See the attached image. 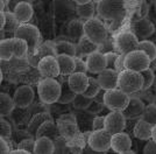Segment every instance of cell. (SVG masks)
I'll list each match as a JSON object with an SVG mask.
<instances>
[{
    "label": "cell",
    "mask_w": 156,
    "mask_h": 154,
    "mask_svg": "<svg viewBox=\"0 0 156 154\" xmlns=\"http://www.w3.org/2000/svg\"><path fill=\"white\" fill-rule=\"evenodd\" d=\"M118 78H119V72L115 69L106 68L98 74L97 79L101 86V89L111 90L118 88Z\"/></svg>",
    "instance_id": "obj_15"
},
{
    "label": "cell",
    "mask_w": 156,
    "mask_h": 154,
    "mask_svg": "<svg viewBox=\"0 0 156 154\" xmlns=\"http://www.w3.org/2000/svg\"><path fill=\"white\" fill-rule=\"evenodd\" d=\"M54 45H55V43H54ZM54 45L50 43V42H47V43H44L43 46H41L40 48H37L33 54H30V57L36 58V63H39L40 60L42 57H44V56H48V55H55V56H56Z\"/></svg>",
    "instance_id": "obj_33"
},
{
    "label": "cell",
    "mask_w": 156,
    "mask_h": 154,
    "mask_svg": "<svg viewBox=\"0 0 156 154\" xmlns=\"http://www.w3.org/2000/svg\"><path fill=\"white\" fill-rule=\"evenodd\" d=\"M20 25H21V22L18 20V18L15 16V14L13 12H6V24H5V27L1 29V32L13 34L14 36V33Z\"/></svg>",
    "instance_id": "obj_34"
},
{
    "label": "cell",
    "mask_w": 156,
    "mask_h": 154,
    "mask_svg": "<svg viewBox=\"0 0 156 154\" xmlns=\"http://www.w3.org/2000/svg\"><path fill=\"white\" fill-rule=\"evenodd\" d=\"M15 102L9 95H7L5 92H1L0 95V113L1 117L9 116L15 109Z\"/></svg>",
    "instance_id": "obj_29"
},
{
    "label": "cell",
    "mask_w": 156,
    "mask_h": 154,
    "mask_svg": "<svg viewBox=\"0 0 156 154\" xmlns=\"http://www.w3.org/2000/svg\"><path fill=\"white\" fill-rule=\"evenodd\" d=\"M125 54H119L117 61H115V70L118 72H121L124 71L126 68H125Z\"/></svg>",
    "instance_id": "obj_50"
},
{
    "label": "cell",
    "mask_w": 156,
    "mask_h": 154,
    "mask_svg": "<svg viewBox=\"0 0 156 154\" xmlns=\"http://www.w3.org/2000/svg\"><path fill=\"white\" fill-rule=\"evenodd\" d=\"M29 53V47L25 40L19 38H13V55L16 58L25 57Z\"/></svg>",
    "instance_id": "obj_32"
},
{
    "label": "cell",
    "mask_w": 156,
    "mask_h": 154,
    "mask_svg": "<svg viewBox=\"0 0 156 154\" xmlns=\"http://www.w3.org/2000/svg\"><path fill=\"white\" fill-rule=\"evenodd\" d=\"M97 13L108 21L121 19L125 14L124 0H100L97 2Z\"/></svg>",
    "instance_id": "obj_3"
},
{
    "label": "cell",
    "mask_w": 156,
    "mask_h": 154,
    "mask_svg": "<svg viewBox=\"0 0 156 154\" xmlns=\"http://www.w3.org/2000/svg\"><path fill=\"white\" fill-rule=\"evenodd\" d=\"M12 134V127L9 125V123L4 119V117H1L0 119V138H9Z\"/></svg>",
    "instance_id": "obj_41"
},
{
    "label": "cell",
    "mask_w": 156,
    "mask_h": 154,
    "mask_svg": "<svg viewBox=\"0 0 156 154\" xmlns=\"http://www.w3.org/2000/svg\"><path fill=\"white\" fill-rule=\"evenodd\" d=\"M133 33L137 36V38H146L150 36L153 33L155 32V27L150 22L149 20L147 19H140L137 20L136 22H134L132 26Z\"/></svg>",
    "instance_id": "obj_17"
},
{
    "label": "cell",
    "mask_w": 156,
    "mask_h": 154,
    "mask_svg": "<svg viewBox=\"0 0 156 154\" xmlns=\"http://www.w3.org/2000/svg\"><path fill=\"white\" fill-rule=\"evenodd\" d=\"M132 147V139L127 132H119L112 134L111 139V149L115 153L126 154Z\"/></svg>",
    "instance_id": "obj_12"
},
{
    "label": "cell",
    "mask_w": 156,
    "mask_h": 154,
    "mask_svg": "<svg viewBox=\"0 0 156 154\" xmlns=\"http://www.w3.org/2000/svg\"><path fill=\"white\" fill-rule=\"evenodd\" d=\"M134 137L139 140H149L153 137V125L150 123L143 120L142 118L137 119L134 126Z\"/></svg>",
    "instance_id": "obj_20"
},
{
    "label": "cell",
    "mask_w": 156,
    "mask_h": 154,
    "mask_svg": "<svg viewBox=\"0 0 156 154\" xmlns=\"http://www.w3.org/2000/svg\"><path fill=\"white\" fill-rule=\"evenodd\" d=\"M115 49L119 54H128L130 51L137 49L139 38L133 32H122L119 33L114 38Z\"/></svg>",
    "instance_id": "obj_9"
},
{
    "label": "cell",
    "mask_w": 156,
    "mask_h": 154,
    "mask_svg": "<svg viewBox=\"0 0 156 154\" xmlns=\"http://www.w3.org/2000/svg\"><path fill=\"white\" fill-rule=\"evenodd\" d=\"M153 103H154V104H156V96L154 97V102H153Z\"/></svg>",
    "instance_id": "obj_58"
},
{
    "label": "cell",
    "mask_w": 156,
    "mask_h": 154,
    "mask_svg": "<svg viewBox=\"0 0 156 154\" xmlns=\"http://www.w3.org/2000/svg\"><path fill=\"white\" fill-rule=\"evenodd\" d=\"M0 18H1V22H0V28L2 29L4 27H5V24H6V12L5 11H1L0 13Z\"/></svg>",
    "instance_id": "obj_52"
},
{
    "label": "cell",
    "mask_w": 156,
    "mask_h": 154,
    "mask_svg": "<svg viewBox=\"0 0 156 154\" xmlns=\"http://www.w3.org/2000/svg\"><path fill=\"white\" fill-rule=\"evenodd\" d=\"M37 92L41 102L47 105L57 103L61 95V82L55 78L44 77L37 86Z\"/></svg>",
    "instance_id": "obj_2"
},
{
    "label": "cell",
    "mask_w": 156,
    "mask_h": 154,
    "mask_svg": "<svg viewBox=\"0 0 156 154\" xmlns=\"http://www.w3.org/2000/svg\"><path fill=\"white\" fill-rule=\"evenodd\" d=\"M13 56V38H2L0 42V57L1 60L9 61Z\"/></svg>",
    "instance_id": "obj_31"
},
{
    "label": "cell",
    "mask_w": 156,
    "mask_h": 154,
    "mask_svg": "<svg viewBox=\"0 0 156 154\" xmlns=\"http://www.w3.org/2000/svg\"><path fill=\"white\" fill-rule=\"evenodd\" d=\"M55 151V142L49 137H39L35 138V154H52Z\"/></svg>",
    "instance_id": "obj_22"
},
{
    "label": "cell",
    "mask_w": 156,
    "mask_h": 154,
    "mask_svg": "<svg viewBox=\"0 0 156 154\" xmlns=\"http://www.w3.org/2000/svg\"><path fill=\"white\" fill-rule=\"evenodd\" d=\"M76 46H77V55L76 56H79V57L90 55L91 53L98 50V47H99L98 45L93 43L91 40H89L85 35L79 40V42Z\"/></svg>",
    "instance_id": "obj_27"
},
{
    "label": "cell",
    "mask_w": 156,
    "mask_h": 154,
    "mask_svg": "<svg viewBox=\"0 0 156 154\" xmlns=\"http://www.w3.org/2000/svg\"><path fill=\"white\" fill-rule=\"evenodd\" d=\"M151 138L156 141V124L153 126V137H151Z\"/></svg>",
    "instance_id": "obj_56"
},
{
    "label": "cell",
    "mask_w": 156,
    "mask_h": 154,
    "mask_svg": "<svg viewBox=\"0 0 156 154\" xmlns=\"http://www.w3.org/2000/svg\"><path fill=\"white\" fill-rule=\"evenodd\" d=\"M146 108V105L139 98H130L128 105L126 106V109L122 110V113L126 117V119L130 118H141L143 113V110Z\"/></svg>",
    "instance_id": "obj_19"
},
{
    "label": "cell",
    "mask_w": 156,
    "mask_h": 154,
    "mask_svg": "<svg viewBox=\"0 0 156 154\" xmlns=\"http://www.w3.org/2000/svg\"><path fill=\"white\" fill-rule=\"evenodd\" d=\"M54 48L56 55H70L73 57L77 55V46L71 41H58L54 45Z\"/></svg>",
    "instance_id": "obj_26"
},
{
    "label": "cell",
    "mask_w": 156,
    "mask_h": 154,
    "mask_svg": "<svg viewBox=\"0 0 156 154\" xmlns=\"http://www.w3.org/2000/svg\"><path fill=\"white\" fill-rule=\"evenodd\" d=\"M14 38L25 40L29 47V54H33L39 48L40 43V32L37 27L29 24H21L14 33Z\"/></svg>",
    "instance_id": "obj_6"
},
{
    "label": "cell",
    "mask_w": 156,
    "mask_h": 154,
    "mask_svg": "<svg viewBox=\"0 0 156 154\" xmlns=\"http://www.w3.org/2000/svg\"><path fill=\"white\" fill-rule=\"evenodd\" d=\"M77 5H82V4H86V2H90L92 0H73Z\"/></svg>",
    "instance_id": "obj_55"
},
{
    "label": "cell",
    "mask_w": 156,
    "mask_h": 154,
    "mask_svg": "<svg viewBox=\"0 0 156 154\" xmlns=\"http://www.w3.org/2000/svg\"><path fill=\"white\" fill-rule=\"evenodd\" d=\"M143 153L144 154H156V141L151 138L147 140L146 146L143 147Z\"/></svg>",
    "instance_id": "obj_48"
},
{
    "label": "cell",
    "mask_w": 156,
    "mask_h": 154,
    "mask_svg": "<svg viewBox=\"0 0 156 154\" xmlns=\"http://www.w3.org/2000/svg\"><path fill=\"white\" fill-rule=\"evenodd\" d=\"M150 62L151 61L148 57V55L144 51L139 50V49L130 51L125 56V68L129 70L139 71V72L149 68Z\"/></svg>",
    "instance_id": "obj_8"
},
{
    "label": "cell",
    "mask_w": 156,
    "mask_h": 154,
    "mask_svg": "<svg viewBox=\"0 0 156 154\" xmlns=\"http://www.w3.org/2000/svg\"><path fill=\"white\" fill-rule=\"evenodd\" d=\"M105 56H106V64H107V68L115 69V61H117L118 56H119V53L110 51V53H106Z\"/></svg>",
    "instance_id": "obj_46"
},
{
    "label": "cell",
    "mask_w": 156,
    "mask_h": 154,
    "mask_svg": "<svg viewBox=\"0 0 156 154\" xmlns=\"http://www.w3.org/2000/svg\"><path fill=\"white\" fill-rule=\"evenodd\" d=\"M85 62L87 65V71L91 74H99L100 71H103L107 68L106 56H105L104 53L99 50L93 51L90 55H87Z\"/></svg>",
    "instance_id": "obj_13"
},
{
    "label": "cell",
    "mask_w": 156,
    "mask_h": 154,
    "mask_svg": "<svg viewBox=\"0 0 156 154\" xmlns=\"http://www.w3.org/2000/svg\"><path fill=\"white\" fill-rule=\"evenodd\" d=\"M39 137H49V138H51L52 140H56L57 138L61 137L58 125H56L52 119L44 122L40 126L37 132H36V137L35 138H39Z\"/></svg>",
    "instance_id": "obj_21"
},
{
    "label": "cell",
    "mask_w": 156,
    "mask_h": 154,
    "mask_svg": "<svg viewBox=\"0 0 156 154\" xmlns=\"http://www.w3.org/2000/svg\"><path fill=\"white\" fill-rule=\"evenodd\" d=\"M143 79L141 72L129 69H125L119 72L118 78V88L126 92L127 95H133L137 91L142 90Z\"/></svg>",
    "instance_id": "obj_1"
},
{
    "label": "cell",
    "mask_w": 156,
    "mask_h": 154,
    "mask_svg": "<svg viewBox=\"0 0 156 154\" xmlns=\"http://www.w3.org/2000/svg\"><path fill=\"white\" fill-rule=\"evenodd\" d=\"M105 106H106V105H105V103H100V102H98V101H96V99H93V98H92V103L90 104V106L85 110V111H87V112H90V113L93 115V113L101 112V111L104 110Z\"/></svg>",
    "instance_id": "obj_45"
},
{
    "label": "cell",
    "mask_w": 156,
    "mask_h": 154,
    "mask_svg": "<svg viewBox=\"0 0 156 154\" xmlns=\"http://www.w3.org/2000/svg\"><path fill=\"white\" fill-rule=\"evenodd\" d=\"M68 35L71 38V42L77 45L79 40L84 36V24L78 20H73L68 25Z\"/></svg>",
    "instance_id": "obj_24"
},
{
    "label": "cell",
    "mask_w": 156,
    "mask_h": 154,
    "mask_svg": "<svg viewBox=\"0 0 156 154\" xmlns=\"http://www.w3.org/2000/svg\"><path fill=\"white\" fill-rule=\"evenodd\" d=\"M141 75H142V79H143V85H142V90H147L151 86V84L154 83V79H155V74L154 71L147 68L146 70L141 71Z\"/></svg>",
    "instance_id": "obj_40"
},
{
    "label": "cell",
    "mask_w": 156,
    "mask_h": 154,
    "mask_svg": "<svg viewBox=\"0 0 156 154\" xmlns=\"http://www.w3.org/2000/svg\"><path fill=\"white\" fill-rule=\"evenodd\" d=\"M59 72L62 76H69L75 71V57L70 55H56Z\"/></svg>",
    "instance_id": "obj_23"
},
{
    "label": "cell",
    "mask_w": 156,
    "mask_h": 154,
    "mask_svg": "<svg viewBox=\"0 0 156 154\" xmlns=\"http://www.w3.org/2000/svg\"><path fill=\"white\" fill-rule=\"evenodd\" d=\"M55 142V151L54 153H69V152H72L71 149H68V146L65 145V141L59 137L56 140H54Z\"/></svg>",
    "instance_id": "obj_43"
},
{
    "label": "cell",
    "mask_w": 156,
    "mask_h": 154,
    "mask_svg": "<svg viewBox=\"0 0 156 154\" xmlns=\"http://www.w3.org/2000/svg\"><path fill=\"white\" fill-rule=\"evenodd\" d=\"M100 90H101V86H100L97 78L89 77V85H87V88L83 95L86 97H90V98H93V97L97 96V94Z\"/></svg>",
    "instance_id": "obj_39"
},
{
    "label": "cell",
    "mask_w": 156,
    "mask_h": 154,
    "mask_svg": "<svg viewBox=\"0 0 156 154\" xmlns=\"http://www.w3.org/2000/svg\"><path fill=\"white\" fill-rule=\"evenodd\" d=\"M34 90L29 85H22L16 89L14 94V102L16 108L19 109H27L34 102Z\"/></svg>",
    "instance_id": "obj_14"
},
{
    "label": "cell",
    "mask_w": 156,
    "mask_h": 154,
    "mask_svg": "<svg viewBox=\"0 0 156 154\" xmlns=\"http://www.w3.org/2000/svg\"><path fill=\"white\" fill-rule=\"evenodd\" d=\"M76 95L77 94L73 92L72 89L70 88L68 79L63 81V82H61V95H59L57 103L58 104H69V103H72Z\"/></svg>",
    "instance_id": "obj_30"
},
{
    "label": "cell",
    "mask_w": 156,
    "mask_h": 154,
    "mask_svg": "<svg viewBox=\"0 0 156 154\" xmlns=\"http://www.w3.org/2000/svg\"><path fill=\"white\" fill-rule=\"evenodd\" d=\"M37 69L43 77L56 78L61 75L58 62L55 55H48L41 58L37 63Z\"/></svg>",
    "instance_id": "obj_11"
},
{
    "label": "cell",
    "mask_w": 156,
    "mask_h": 154,
    "mask_svg": "<svg viewBox=\"0 0 156 154\" xmlns=\"http://www.w3.org/2000/svg\"><path fill=\"white\" fill-rule=\"evenodd\" d=\"M69 85L76 94H84L89 85V77L85 72H72L68 76Z\"/></svg>",
    "instance_id": "obj_16"
},
{
    "label": "cell",
    "mask_w": 156,
    "mask_h": 154,
    "mask_svg": "<svg viewBox=\"0 0 156 154\" xmlns=\"http://www.w3.org/2000/svg\"><path fill=\"white\" fill-rule=\"evenodd\" d=\"M84 35L93 43L100 46L107 38V31L100 20L92 18L84 22Z\"/></svg>",
    "instance_id": "obj_5"
},
{
    "label": "cell",
    "mask_w": 156,
    "mask_h": 154,
    "mask_svg": "<svg viewBox=\"0 0 156 154\" xmlns=\"http://www.w3.org/2000/svg\"><path fill=\"white\" fill-rule=\"evenodd\" d=\"M126 126V117L122 111H111L108 115L105 116V130L111 134H115L125 131Z\"/></svg>",
    "instance_id": "obj_10"
},
{
    "label": "cell",
    "mask_w": 156,
    "mask_h": 154,
    "mask_svg": "<svg viewBox=\"0 0 156 154\" xmlns=\"http://www.w3.org/2000/svg\"><path fill=\"white\" fill-rule=\"evenodd\" d=\"M87 71L86 62L83 61V58L79 56H75V71L73 72H85Z\"/></svg>",
    "instance_id": "obj_47"
},
{
    "label": "cell",
    "mask_w": 156,
    "mask_h": 154,
    "mask_svg": "<svg viewBox=\"0 0 156 154\" xmlns=\"http://www.w3.org/2000/svg\"><path fill=\"white\" fill-rule=\"evenodd\" d=\"M0 1H1V2H4V4L8 7V6H9V1H11V0H0Z\"/></svg>",
    "instance_id": "obj_57"
},
{
    "label": "cell",
    "mask_w": 156,
    "mask_h": 154,
    "mask_svg": "<svg viewBox=\"0 0 156 154\" xmlns=\"http://www.w3.org/2000/svg\"><path fill=\"white\" fill-rule=\"evenodd\" d=\"M155 11H156V0H155Z\"/></svg>",
    "instance_id": "obj_60"
},
{
    "label": "cell",
    "mask_w": 156,
    "mask_h": 154,
    "mask_svg": "<svg viewBox=\"0 0 156 154\" xmlns=\"http://www.w3.org/2000/svg\"><path fill=\"white\" fill-rule=\"evenodd\" d=\"M130 97L119 88L106 90L104 95V103L111 111H122L129 103Z\"/></svg>",
    "instance_id": "obj_4"
},
{
    "label": "cell",
    "mask_w": 156,
    "mask_h": 154,
    "mask_svg": "<svg viewBox=\"0 0 156 154\" xmlns=\"http://www.w3.org/2000/svg\"><path fill=\"white\" fill-rule=\"evenodd\" d=\"M52 119L51 115L49 112H40V113H36L32 118V120L29 122V125H28V132L33 135V137H36V132L39 127L47 120H50Z\"/></svg>",
    "instance_id": "obj_25"
},
{
    "label": "cell",
    "mask_w": 156,
    "mask_h": 154,
    "mask_svg": "<svg viewBox=\"0 0 156 154\" xmlns=\"http://www.w3.org/2000/svg\"><path fill=\"white\" fill-rule=\"evenodd\" d=\"M18 147L26 149L28 153H34V147H35V140H34L33 138H29V139H23V140H21L19 142Z\"/></svg>",
    "instance_id": "obj_44"
},
{
    "label": "cell",
    "mask_w": 156,
    "mask_h": 154,
    "mask_svg": "<svg viewBox=\"0 0 156 154\" xmlns=\"http://www.w3.org/2000/svg\"><path fill=\"white\" fill-rule=\"evenodd\" d=\"M137 49L144 51L148 55V57L150 58V61H153V60L156 58V46L153 42H150V41H147V40L139 41Z\"/></svg>",
    "instance_id": "obj_36"
},
{
    "label": "cell",
    "mask_w": 156,
    "mask_h": 154,
    "mask_svg": "<svg viewBox=\"0 0 156 154\" xmlns=\"http://www.w3.org/2000/svg\"><path fill=\"white\" fill-rule=\"evenodd\" d=\"M0 153L1 154L11 153V149H9V146L7 144L6 138H1L0 139Z\"/></svg>",
    "instance_id": "obj_51"
},
{
    "label": "cell",
    "mask_w": 156,
    "mask_h": 154,
    "mask_svg": "<svg viewBox=\"0 0 156 154\" xmlns=\"http://www.w3.org/2000/svg\"><path fill=\"white\" fill-rule=\"evenodd\" d=\"M93 2H98V1H100V0H92Z\"/></svg>",
    "instance_id": "obj_59"
},
{
    "label": "cell",
    "mask_w": 156,
    "mask_h": 154,
    "mask_svg": "<svg viewBox=\"0 0 156 154\" xmlns=\"http://www.w3.org/2000/svg\"><path fill=\"white\" fill-rule=\"evenodd\" d=\"M13 13L15 14V16L18 18V20L21 24H26L33 18L34 9H33V6L30 2H28L26 0H22L14 7Z\"/></svg>",
    "instance_id": "obj_18"
},
{
    "label": "cell",
    "mask_w": 156,
    "mask_h": 154,
    "mask_svg": "<svg viewBox=\"0 0 156 154\" xmlns=\"http://www.w3.org/2000/svg\"><path fill=\"white\" fill-rule=\"evenodd\" d=\"M76 8H77V14L84 20L92 19L93 15H94V11H96L93 1L86 2V4H82V5H77Z\"/></svg>",
    "instance_id": "obj_35"
},
{
    "label": "cell",
    "mask_w": 156,
    "mask_h": 154,
    "mask_svg": "<svg viewBox=\"0 0 156 154\" xmlns=\"http://www.w3.org/2000/svg\"><path fill=\"white\" fill-rule=\"evenodd\" d=\"M105 128V117H94L93 119V125H92V131H97Z\"/></svg>",
    "instance_id": "obj_49"
},
{
    "label": "cell",
    "mask_w": 156,
    "mask_h": 154,
    "mask_svg": "<svg viewBox=\"0 0 156 154\" xmlns=\"http://www.w3.org/2000/svg\"><path fill=\"white\" fill-rule=\"evenodd\" d=\"M11 154H28L26 149H23V148H16V149H13V151H11Z\"/></svg>",
    "instance_id": "obj_53"
},
{
    "label": "cell",
    "mask_w": 156,
    "mask_h": 154,
    "mask_svg": "<svg viewBox=\"0 0 156 154\" xmlns=\"http://www.w3.org/2000/svg\"><path fill=\"white\" fill-rule=\"evenodd\" d=\"M58 130L61 137L63 138H73L77 133V122H71V120H62L58 119Z\"/></svg>",
    "instance_id": "obj_28"
},
{
    "label": "cell",
    "mask_w": 156,
    "mask_h": 154,
    "mask_svg": "<svg viewBox=\"0 0 156 154\" xmlns=\"http://www.w3.org/2000/svg\"><path fill=\"white\" fill-rule=\"evenodd\" d=\"M143 120L150 123L153 126L156 124V104L151 103L149 105H147L144 110H143V113L141 116Z\"/></svg>",
    "instance_id": "obj_38"
},
{
    "label": "cell",
    "mask_w": 156,
    "mask_h": 154,
    "mask_svg": "<svg viewBox=\"0 0 156 154\" xmlns=\"http://www.w3.org/2000/svg\"><path fill=\"white\" fill-rule=\"evenodd\" d=\"M111 139H112V134L105 128H101L97 131H92L89 135L87 144H89V147L92 148L94 152L105 153L111 148Z\"/></svg>",
    "instance_id": "obj_7"
},
{
    "label": "cell",
    "mask_w": 156,
    "mask_h": 154,
    "mask_svg": "<svg viewBox=\"0 0 156 154\" xmlns=\"http://www.w3.org/2000/svg\"><path fill=\"white\" fill-rule=\"evenodd\" d=\"M20 1H22V0H11V1H9V6L8 7H11V8H13L14 9V7L16 6Z\"/></svg>",
    "instance_id": "obj_54"
},
{
    "label": "cell",
    "mask_w": 156,
    "mask_h": 154,
    "mask_svg": "<svg viewBox=\"0 0 156 154\" xmlns=\"http://www.w3.org/2000/svg\"><path fill=\"white\" fill-rule=\"evenodd\" d=\"M91 103L92 98L84 96L83 94H77L76 97H75V99H73V102H72V105H73V108L76 110H79V111L83 110V111H85L90 106Z\"/></svg>",
    "instance_id": "obj_37"
},
{
    "label": "cell",
    "mask_w": 156,
    "mask_h": 154,
    "mask_svg": "<svg viewBox=\"0 0 156 154\" xmlns=\"http://www.w3.org/2000/svg\"><path fill=\"white\" fill-rule=\"evenodd\" d=\"M115 49V45H114V40H112V38H106L104 42L101 43V45L98 47V50L101 51V53H110V51H114Z\"/></svg>",
    "instance_id": "obj_42"
}]
</instances>
